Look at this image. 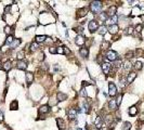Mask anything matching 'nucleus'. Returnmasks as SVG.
I'll return each mask as SVG.
<instances>
[{
  "mask_svg": "<svg viewBox=\"0 0 144 130\" xmlns=\"http://www.w3.org/2000/svg\"><path fill=\"white\" fill-rule=\"evenodd\" d=\"M2 68H3L5 72H9V70L12 68V63H11L10 61H5L3 65H2Z\"/></svg>",
  "mask_w": 144,
  "mask_h": 130,
  "instance_id": "f3484780",
  "label": "nucleus"
},
{
  "mask_svg": "<svg viewBox=\"0 0 144 130\" xmlns=\"http://www.w3.org/2000/svg\"><path fill=\"white\" fill-rule=\"evenodd\" d=\"M38 49H39V45L35 41V42H32V45H31V51H37Z\"/></svg>",
  "mask_w": 144,
  "mask_h": 130,
  "instance_id": "2f4dec72",
  "label": "nucleus"
},
{
  "mask_svg": "<svg viewBox=\"0 0 144 130\" xmlns=\"http://www.w3.org/2000/svg\"><path fill=\"white\" fill-rule=\"evenodd\" d=\"M101 67H102V69H103V72H104V74H110V70L111 68H112V65H111L110 63H106V62H103V63L101 64Z\"/></svg>",
  "mask_w": 144,
  "mask_h": 130,
  "instance_id": "39448f33",
  "label": "nucleus"
},
{
  "mask_svg": "<svg viewBox=\"0 0 144 130\" xmlns=\"http://www.w3.org/2000/svg\"><path fill=\"white\" fill-rule=\"evenodd\" d=\"M2 65H3V64H2L1 62H0V69H2Z\"/></svg>",
  "mask_w": 144,
  "mask_h": 130,
  "instance_id": "a18cd8bd",
  "label": "nucleus"
},
{
  "mask_svg": "<svg viewBox=\"0 0 144 130\" xmlns=\"http://www.w3.org/2000/svg\"><path fill=\"white\" fill-rule=\"evenodd\" d=\"M49 111H50V108H49L48 105H42V106H40V108H39L40 114H47V113H49Z\"/></svg>",
  "mask_w": 144,
  "mask_h": 130,
  "instance_id": "412c9836",
  "label": "nucleus"
},
{
  "mask_svg": "<svg viewBox=\"0 0 144 130\" xmlns=\"http://www.w3.org/2000/svg\"><path fill=\"white\" fill-rule=\"evenodd\" d=\"M108 94H110L112 98L117 94V88H116L115 83L110 82V85H108Z\"/></svg>",
  "mask_w": 144,
  "mask_h": 130,
  "instance_id": "20e7f679",
  "label": "nucleus"
},
{
  "mask_svg": "<svg viewBox=\"0 0 144 130\" xmlns=\"http://www.w3.org/2000/svg\"><path fill=\"white\" fill-rule=\"evenodd\" d=\"M141 17H142V20H143V21H144V14H143V15H142V16H141Z\"/></svg>",
  "mask_w": 144,
  "mask_h": 130,
  "instance_id": "49530a36",
  "label": "nucleus"
},
{
  "mask_svg": "<svg viewBox=\"0 0 144 130\" xmlns=\"http://www.w3.org/2000/svg\"><path fill=\"white\" fill-rule=\"evenodd\" d=\"M131 68H132L131 62H130V61H126V62H125V63H124V69L127 70V72H129Z\"/></svg>",
  "mask_w": 144,
  "mask_h": 130,
  "instance_id": "5701e85b",
  "label": "nucleus"
},
{
  "mask_svg": "<svg viewBox=\"0 0 144 130\" xmlns=\"http://www.w3.org/2000/svg\"><path fill=\"white\" fill-rule=\"evenodd\" d=\"M130 128H131V124L129 121H125L123 124V127H121V130H129Z\"/></svg>",
  "mask_w": 144,
  "mask_h": 130,
  "instance_id": "c85d7f7f",
  "label": "nucleus"
},
{
  "mask_svg": "<svg viewBox=\"0 0 144 130\" xmlns=\"http://www.w3.org/2000/svg\"><path fill=\"white\" fill-rule=\"evenodd\" d=\"M13 41H14V37H13L12 35H9V36L7 37V39H5V45H11Z\"/></svg>",
  "mask_w": 144,
  "mask_h": 130,
  "instance_id": "c756f323",
  "label": "nucleus"
},
{
  "mask_svg": "<svg viewBox=\"0 0 144 130\" xmlns=\"http://www.w3.org/2000/svg\"><path fill=\"white\" fill-rule=\"evenodd\" d=\"M102 8H103V4L100 1H93V2H91V4H90V10L92 13H94V14L101 13Z\"/></svg>",
  "mask_w": 144,
  "mask_h": 130,
  "instance_id": "f257e3e1",
  "label": "nucleus"
},
{
  "mask_svg": "<svg viewBox=\"0 0 144 130\" xmlns=\"http://www.w3.org/2000/svg\"><path fill=\"white\" fill-rule=\"evenodd\" d=\"M16 58H17L18 61H23V59L25 58V51H20L17 54H16Z\"/></svg>",
  "mask_w": 144,
  "mask_h": 130,
  "instance_id": "393cba45",
  "label": "nucleus"
},
{
  "mask_svg": "<svg viewBox=\"0 0 144 130\" xmlns=\"http://www.w3.org/2000/svg\"><path fill=\"white\" fill-rule=\"evenodd\" d=\"M89 85H91V83H90V82H88V81H85V82L82 83V86H83V87H85V86L87 87V86H89Z\"/></svg>",
  "mask_w": 144,
  "mask_h": 130,
  "instance_id": "c03bdc74",
  "label": "nucleus"
},
{
  "mask_svg": "<svg viewBox=\"0 0 144 130\" xmlns=\"http://www.w3.org/2000/svg\"><path fill=\"white\" fill-rule=\"evenodd\" d=\"M133 31H134L133 27L129 26V27H127V28H126V32H125V34H126V35H132V34H133Z\"/></svg>",
  "mask_w": 144,
  "mask_h": 130,
  "instance_id": "72a5a7b5",
  "label": "nucleus"
},
{
  "mask_svg": "<svg viewBox=\"0 0 144 130\" xmlns=\"http://www.w3.org/2000/svg\"><path fill=\"white\" fill-rule=\"evenodd\" d=\"M87 12H88V9H87V8H81V9L77 10V17H82V16H86Z\"/></svg>",
  "mask_w": 144,
  "mask_h": 130,
  "instance_id": "4468645a",
  "label": "nucleus"
},
{
  "mask_svg": "<svg viewBox=\"0 0 144 130\" xmlns=\"http://www.w3.org/2000/svg\"><path fill=\"white\" fill-rule=\"evenodd\" d=\"M17 68L18 69H22V70H25L27 68V63L25 61H18V63H17Z\"/></svg>",
  "mask_w": 144,
  "mask_h": 130,
  "instance_id": "2eb2a0df",
  "label": "nucleus"
},
{
  "mask_svg": "<svg viewBox=\"0 0 144 130\" xmlns=\"http://www.w3.org/2000/svg\"><path fill=\"white\" fill-rule=\"evenodd\" d=\"M133 56H134V53L132 52V51H129V52L126 54V58L127 59H131V58H133Z\"/></svg>",
  "mask_w": 144,
  "mask_h": 130,
  "instance_id": "4c0bfd02",
  "label": "nucleus"
},
{
  "mask_svg": "<svg viewBox=\"0 0 144 130\" xmlns=\"http://www.w3.org/2000/svg\"><path fill=\"white\" fill-rule=\"evenodd\" d=\"M104 130H108V129H106V128H105V129H104Z\"/></svg>",
  "mask_w": 144,
  "mask_h": 130,
  "instance_id": "de8ad7c7",
  "label": "nucleus"
},
{
  "mask_svg": "<svg viewBox=\"0 0 144 130\" xmlns=\"http://www.w3.org/2000/svg\"><path fill=\"white\" fill-rule=\"evenodd\" d=\"M121 99H123V96H121V94H119V96L117 97V100H116V103H117V105H120Z\"/></svg>",
  "mask_w": 144,
  "mask_h": 130,
  "instance_id": "ea45409f",
  "label": "nucleus"
},
{
  "mask_svg": "<svg viewBox=\"0 0 144 130\" xmlns=\"http://www.w3.org/2000/svg\"><path fill=\"white\" fill-rule=\"evenodd\" d=\"M101 47H102L103 50H108V48L111 47V42L110 41H106V40H104V41L102 42Z\"/></svg>",
  "mask_w": 144,
  "mask_h": 130,
  "instance_id": "b1692460",
  "label": "nucleus"
},
{
  "mask_svg": "<svg viewBox=\"0 0 144 130\" xmlns=\"http://www.w3.org/2000/svg\"><path fill=\"white\" fill-rule=\"evenodd\" d=\"M47 40V36H36V42L39 43V42H45Z\"/></svg>",
  "mask_w": 144,
  "mask_h": 130,
  "instance_id": "a878e982",
  "label": "nucleus"
},
{
  "mask_svg": "<svg viewBox=\"0 0 144 130\" xmlns=\"http://www.w3.org/2000/svg\"><path fill=\"white\" fill-rule=\"evenodd\" d=\"M11 8H12V5H8V7L4 8V13H5V14H8V13H11Z\"/></svg>",
  "mask_w": 144,
  "mask_h": 130,
  "instance_id": "58836bf2",
  "label": "nucleus"
},
{
  "mask_svg": "<svg viewBox=\"0 0 144 130\" xmlns=\"http://www.w3.org/2000/svg\"><path fill=\"white\" fill-rule=\"evenodd\" d=\"M100 18L103 21H107L108 20V15L106 14V13H102L101 12V14H100Z\"/></svg>",
  "mask_w": 144,
  "mask_h": 130,
  "instance_id": "c9c22d12",
  "label": "nucleus"
},
{
  "mask_svg": "<svg viewBox=\"0 0 144 130\" xmlns=\"http://www.w3.org/2000/svg\"><path fill=\"white\" fill-rule=\"evenodd\" d=\"M142 28H143V25H142V24H139V25H137V26H135L134 31L137 32H141V31H142Z\"/></svg>",
  "mask_w": 144,
  "mask_h": 130,
  "instance_id": "e433bc0d",
  "label": "nucleus"
},
{
  "mask_svg": "<svg viewBox=\"0 0 144 130\" xmlns=\"http://www.w3.org/2000/svg\"><path fill=\"white\" fill-rule=\"evenodd\" d=\"M119 31V26L116 24V25H111L110 27H108V32L110 34H112V35H115V34H117Z\"/></svg>",
  "mask_w": 144,
  "mask_h": 130,
  "instance_id": "9d476101",
  "label": "nucleus"
},
{
  "mask_svg": "<svg viewBox=\"0 0 144 130\" xmlns=\"http://www.w3.org/2000/svg\"><path fill=\"white\" fill-rule=\"evenodd\" d=\"M79 54H80V56H82V58H87V56L89 55V48L88 47L81 48L79 50Z\"/></svg>",
  "mask_w": 144,
  "mask_h": 130,
  "instance_id": "9b49d317",
  "label": "nucleus"
},
{
  "mask_svg": "<svg viewBox=\"0 0 144 130\" xmlns=\"http://www.w3.org/2000/svg\"><path fill=\"white\" fill-rule=\"evenodd\" d=\"M4 32L9 35L10 32H11V26H5V27H4Z\"/></svg>",
  "mask_w": 144,
  "mask_h": 130,
  "instance_id": "a19ab883",
  "label": "nucleus"
},
{
  "mask_svg": "<svg viewBox=\"0 0 144 130\" xmlns=\"http://www.w3.org/2000/svg\"><path fill=\"white\" fill-rule=\"evenodd\" d=\"M94 125H96V129H101L103 127V118L101 117V116L96 117V119H94Z\"/></svg>",
  "mask_w": 144,
  "mask_h": 130,
  "instance_id": "6e6552de",
  "label": "nucleus"
},
{
  "mask_svg": "<svg viewBox=\"0 0 144 130\" xmlns=\"http://www.w3.org/2000/svg\"><path fill=\"white\" fill-rule=\"evenodd\" d=\"M76 43H77L78 46H83L86 43V38L82 36V35H78L77 37H76Z\"/></svg>",
  "mask_w": 144,
  "mask_h": 130,
  "instance_id": "1a4fd4ad",
  "label": "nucleus"
},
{
  "mask_svg": "<svg viewBox=\"0 0 144 130\" xmlns=\"http://www.w3.org/2000/svg\"><path fill=\"white\" fill-rule=\"evenodd\" d=\"M56 123H58V126L60 130H64L65 129V121L62 118H58L56 119Z\"/></svg>",
  "mask_w": 144,
  "mask_h": 130,
  "instance_id": "6ab92c4d",
  "label": "nucleus"
},
{
  "mask_svg": "<svg viewBox=\"0 0 144 130\" xmlns=\"http://www.w3.org/2000/svg\"><path fill=\"white\" fill-rule=\"evenodd\" d=\"M135 77H137V73L134 72H131L130 74H128V76H127V83H131L132 81H133L135 79Z\"/></svg>",
  "mask_w": 144,
  "mask_h": 130,
  "instance_id": "f8f14e48",
  "label": "nucleus"
},
{
  "mask_svg": "<svg viewBox=\"0 0 144 130\" xmlns=\"http://www.w3.org/2000/svg\"><path fill=\"white\" fill-rule=\"evenodd\" d=\"M67 116H68V118L70 120H73V119H75L77 117V111H76L75 108H69V110L67 111Z\"/></svg>",
  "mask_w": 144,
  "mask_h": 130,
  "instance_id": "423d86ee",
  "label": "nucleus"
},
{
  "mask_svg": "<svg viewBox=\"0 0 144 130\" xmlns=\"http://www.w3.org/2000/svg\"><path fill=\"white\" fill-rule=\"evenodd\" d=\"M17 107H18V103H17V101H12V103L10 104V110L15 111V110H17Z\"/></svg>",
  "mask_w": 144,
  "mask_h": 130,
  "instance_id": "cd10ccee",
  "label": "nucleus"
},
{
  "mask_svg": "<svg viewBox=\"0 0 144 130\" xmlns=\"http://www.w3.org/2000/svg\"><path fill=\"white\" fill-rule=\"evenodd\" d=\"M97 32H99V34L100 35H105L106 32H108V28L105 25H103V26H100L99 27V29H97Z\"/></svg>",
  "mask_w": 144,
  "mask_h": 130,
  "instance_id": "aec40b11",
  "label": "nucleus"
},
{
  "mask_svg": "<svg viewBox=\"0 0 144 130\" xmlns=\"http://www.w3.org/2000/svg\"><path fill=\"white\" fill-rule=\"evenodd\" d=\"M77 130H81V129H77Z\"/></svg>",
  "mask_w": 144,
  "mask_h": 130,
  "instance_id": "09e8293b",
  "label": "nucleus"
},
{
  "mask_svg": "<svg viewBox=\"0 0 144 130\" xmlns=\"http://www.w3.org/2000/svg\"><path fill=\"white\" fill-rule=\"evenodd\" d=\"M99 23H97V21H94V20H92L89 22V24H88V29H89V32H96L99 29Z\"/></svg>",
  "mask_w": 144,
  "mask_h": 130,
  "instance_id": "f03ea898",
  "label": "nucleus"
},
{
  "mask_svg": "<svg viewBox=\"0 0 144 130\" xmlns=\"http://www.w3.org/2000/svg\"><path fill=\"white\" fill-rule=\"evenodd\" d=\"M106 59L108 61H112V62H115L116 60H118V54L113 50H108L106 52Z\"/></svg>",
  "mask_w": 144,
  "mask_h": 130,
  "instance_id": "7ed1b4c3",
  "label": "nucleus"
},
{
  "mask_svg": "<svg viewBox=\"0 0 144 130\" xmlns=\"http://www.w3.org/2000/svg\"><path fill=\"white\" fill-rule=\"evenodd\" d=\"M64 52H65V47H58L56 48V53L64 54Z\"/></svg>",
  "mask_w": 144,
  "mask_h": 130,
  "instance_id": "f704fd0d",
  "label": "nucleus"
},
{
  "mask_svg": "<svg viewBox=\"0 0 144 130\" xmlns=\"http://www.w3.org/2000/svg\"><path fill=\"white\" fill-rule=\"evenodd\" d=\"M25 78H26V81H27V83H32V80H34V74L32 73H26L25 74Z\"/></svg>",
  "mask_w": 144,
  "mask_h": 130,
  "instance_id": "dca6fc26",
  "label": "nucleus"
},
{
  "mask_svg": "<svg viewBox=\"0 0 144 130\" xmlns=\"http://www.w3.org/2000/svg\"><path fill=\"white\" fill-rule=\"evenodd\" d=\"M49 51H50V53L55 54V53H56V48H55V47H50V49H49Z\"/></svg>",
  "mask_w": 144,
  "mask_h": 130,
  "instance_id": "79ce46f5",
  "label": "nucleus"
},
{
  "mask_svg": "<svg viewBox=\"0 0 144 130\" xmlns=\"http://www.w3.org/2000/svg\"><path fill=\"white\" fill-rule=\"evenodd\" d=\"M128 113H129L130 116H135L138 114V108H137V106H131V107L129 108Z\"/></svg>",
  "mask_w": 144,
  "mask_h": 130,
  "instance_id": "4be33fe9",
  "label": "nucleus"
},
{
  "mask_svg": "<svg viewBox=\"0 0 144 130\" xmlns=\"http://www.w3.org/2000/svg\"><path fill=\"white\" fill-rule=\"evenodd\" d=\"M80 96H81V97H83V98H86V97H87V92L85 91V89H81V91H80Z\"/></svg>",
  "mask_w": 144,
  "mask_h": 130,
  "instance_id": "37998d69",
  "label": "nucleus"
},
{
  "mask_svg": "<svg viewBox=\"0 0 144 130\" xmlns=\"http://www.w3.org/2000/svg\"><path fill=\"white\" fill-rule=\"evenodd\" d=\"M140 13H141V9L139 7H134L132 9V15H140Z\"/></svg>",
  "mask_w": 144,
  "mask_h": 130,
  "instance_id": "7c9ffc66",
  "label": "nucleus"
},
{
  "mask_svg": "<svg viewBox=\"0 0 144 130\" xmlns=\"http://www.w3.org/2000/svg\"><path fill=\"white\" fill-rule=\"evenodd\" d=\"M21 45V40L20 39H14V41L11 43V48H16Z\"/></svg>",
  "mask_w": 144,
  "mask_h": 130,
  "instance_id": "473e14b6",
  "label": "nucleus"
},
{
  "mask_svg": "<svg viewBox=\"0 0 144 130\" xmlns=\"http://www.w3.org/2000/svg\"><path fill=\"white\" fill-rule=\"evenodd\" d=\"M116 11H117V7H116V5H111V7L108 8L106 14L110 16V17H112V16L116 15Z\"/></svg>",
  "mask_w": 144,
  "mask_h": 130,
  "instance_id": "0eeeda50",
  "label": "nucleus"
},
{
  "mask_svg": "<svg viewBox=\"0 0 144 130\" xmlns=\"http://www.w3.org/2000/svg\"><path fill=\"white\" fill-rule=\"evenodd\" d=\"M134 69H137V70H141L142 69V67H143V64H142V62H140V61H137L134 63Z\"/></svg>",
  "mask_w": 144,
  "mask_h": 130,
  "instance_id": "bb28decb",
  "label": "nucleus"
},
{
  "mask_svg": "<svg viewBox=\"0 0 144 130\" xmlns=\"http://www.w3.org/2000/svg\"><path fill=\"white\" fill-rule=\"evenodd\" d=\"M108 107H110V110L112 111H116L118 107L117 103H116V100H110L108 101Z\"/></svg>",
  "mask_w": 144,
  "mask_h": 130,
  "instance_id": "ddd939ff",
  "label": "nucleus"
},
{
  "mask_svg": "<svg viewBox=\"0 0 144 130\" xmlns=\"http://www.w3.org/2000/svg\"><path fill=\"white\" fill-rule=\"evenodd\" d=\"M56 98H58V101H65L67 99V94L63 93V92H58Z\"/></svg>",
  "mask_w": 144,
  "mask_h": 130,
  "instance_id": "a211bd4d",
  "label": "nucleus"
}]
</instances>
